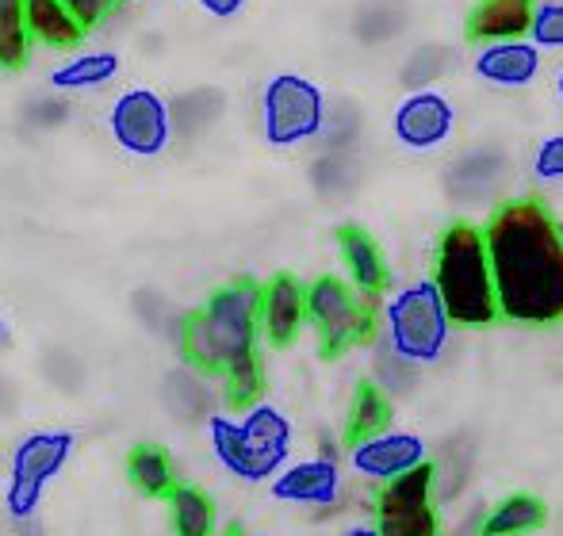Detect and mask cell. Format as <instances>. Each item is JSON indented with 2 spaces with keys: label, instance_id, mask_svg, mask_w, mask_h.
Wrapping results in <instances>:
<instances>
[{
  "label": "cell",
  "instance_id": "1",
  "mask_svg": "<svg viewBox=\"0 0 563 536\" xmlns=\"http://www.w3.org/2000/svg\"><path fill=\"white\" fill-rule=\"evenodd\" d=\"M487 254L495 272L498 311L518 326L563 322V231L560 219L533 196L506 200L490 211Z\"/></svg>",
  "mask_w": 563,
  "mask_h": 536
},
{
  "label": "cell",
  "instance_id": "2",
  "mask_svg": "<svg viewBox=\"0 0 563 536\" xmlns=\"http://www.w3.org/2000/svg\"><path fill=\"white\" fill-rule=\"evenodd\" d=\"M261 288L265 283L230 280L219 291H211L208 303L196 306L180 322V353L196 372L227 376L234 365L257 357L261 337Z\"/></svg>",
  "mask_w": 563,
  "mask_h": 536
},
{
  "label": "cell",
  "instance_id": "3",
  "mask_svg": "<svg viewBox=\"0 0 563 536\" xmlns=\"http://www.w3.org/2000/svg\"><path fill=\"white\" fill-rule=\"evenodd\" d=\"M433 283H438L441 299H445L452 326L483 330L503 319L483 226H472L460 219L441 234L438 257H433Z\"/></svg>",
  "mask_w": 563,
  "mask_h": 536
},
{
  "label": "cell",
  "instance_id": "4",
  "mask_svg": "<svg viewBox=\"0 0 563 536\" xmlns=\"http://www.w3.org/2000/svg\"><path fill=\"white\" fill-rule=\"evenodd\" d=\"M211 448L230 476L245 483H273L291 456V422L268 402L245 410L242 422L227 414L208 417Z\"/></svg>",
  "mask_w": 563,
  "mask_h": 536
},
{
  "label": "cell",
  "instance_id": "5",
  "mask_svg": "<svg viewBox=\"0 0 563 536\" xmlns=\"http://www.w3.org/2000/svg\"><path fill=\"white\" fill-rule=\"evenodd\" d=\"M449 337L452 319L433 280L407 283L384 303V342L410 365H438Z\"/></svg>",
  "mask_w": 563,
  "mask_h": 536
},
{
  "label": "cell",
  "instance_id": "6",
  "mask_svg": "<svg viewBox=\"0 0 563 536\" xmlns=\"http://www.w3.org/2000/svg\"><path fill=\"white\" fill-rule=\"evenodd\" d=\"M307 322L314 326L327 360L376 337V299L361 295L345 276H319L307 283Z\"/></svg>",
  "mask_w": 563,
  "mask_h": 536
},
{
  "label": "cell",
  "instance_id": "7",
  "mask_svg": "<svg viewBox=\"0 0 563 536\" xmlns=\"http://www.w3.org/2000/svg\"><path fill=\"white\" fill-rule=\"evenodd\" d=\"M327 127V92L299 74H276L261 92V131L276 149L303 146Z\"/></svg>",
  "mask_w": 563,
  "mask_h": 536
},
{
  "label": "cell",
  "instance_id": "8",
  "mask_svg": "<svg viewBox=\"0 0 563 536\" xmlns=\"http://www.w3.org/2000/svg\"><path fill=\"white\" fill-rule=\"evenodd\" d=\"M69 453H74V437L69 433H31L20 440V448L12 453V476H8L4 506L15 522L31 517L38 510L46 483L66 468Z\"/></svg>",
  "mask_w": 563,
  "mask_h": 536
},
{
  "label": "cell",
  "instance_id": "9",
  "mask_svg": "<svg viewBox=\"0 0 563 536\" xmlns=\"http://www.w3.org/2000/svg\"><path fill=\"white\" fill-rule=\"evenodd\" d=\"M438 464L410 471L376 494V529L384 536H441V514L433 506Z\"/></svg>",
  "mask_w": 563,
  "mask_h": 536
},
{
  "label": "cell",
  "instance_id": "10",
  "mask_svg": "<svg viewBox=\"0 0 563 536\" xmlns=\"http://www.w3.org/2000/svg\"><path fill=\"white\" fill-rule=\"evenodd\" d=\"M108 127L119 149L134 157H157L173 138V108L154 89H126L108 115Z\"/></svg>",
  "mask_w": 563,
  "mask_h": 536
},
{
  "label": "cell",
  "instance_id": "11",
  "mask_svg": "<svg viewBox=\"0 0 563 536\" xmlns=\"http://www.w3.org/2000/svg\"><path fill=\"white\" fill-rule=\"evenodd\" d=\"M430 460V448L418 433L410 429H387L376 437H364L356 445H349V468L356 471L368 483H395V479L410 476V471L426 468Z\"/></svg>",
  "mask_w": 563,
  "mask_h": 536
},
{
  "label": "cell",
  "instance_id": "12",
  "mask_svg": "<svg viewBox=\"0 0 563 536\" xmlns=\"http://www.w3.org/2000/svg\"><path fill=\"white\" fill-rule=\"evenodd\" d=\"M452 131H456V108L438 89L410 92V97L399 100V108L391 115L395 142L402 149H410V154H430V149L445 146Z\"/></svg>",
  "mask_w": 563,
  "mask_h": 536
},
{
  "label": "cell",
  "instance_id": "13",
  "mask_svg": "<svg viewBox=\"0 0 563 536\" xmlns=\"http://www.w3.org/2000/svg\"><path fill=\"white\" fill-rule=\"evenodd\" d=\"M307 322V283L291 272H276L261 288V337L276 349L291 345Z\"/></svg>",
  "mask_w": 563,
  "mask_h": 536
},
{
  "label": "cell",
  "instance_id": "14",
  "mask_svg": "<svg viewBox=\"0 0 563 536\" xmlns=\"http://www.w3.org/2000/svg\"><path fill=\"white\" fill-rule=\"evenodd\" d=\"M541 46L533 38H510V43H487L475 51L472 69L479 81L495 89H529L541 77Z\"/></svg>",
  "mask_w": 563,
  "mask_h": 536
},
{
  "label": "cell",
  "instance_id": "15",
  "mask_svg": "<svg viewBox=\"0 0 563 536\" xmlns=\"http://www.w3.org/2000/svg\"><path fill=\"white\" fill-rule=\"evenodd\" d=\"M273 499L291 502V506H334L341 499V468L334 456H314L284 468L273 479Z\"/></svg>",
  "mask_w": 563,
  "mask_h": 536
},
{
  "label": "cell",
  "instance_id": "16",
  "mask_svg": "<svg viewBox=\"0 0 563 536\" xmlns=\"http://www.w3.org/2000/svg\"><path fill=\"white\" fill-rule=\"evenodd\" d=\"M338 249H341V261H345V280L353 283L361 295L368 299H384V291L391 288V268H387V257L379 249V242L372 238L364 226L345 223L338 231Z\"/></svg>",
  "mask_w": 563,
  "mask_h": 536
},
{
  "label": "cell",
  "instance_id": "17",
  "mask_svg": "<svg viewBox=\"0 0 563 536\" xmlns=\"http://www.w3.org/2000/svg\"><path fill=\"white\" fill-rule=\"evenodd\" d=\"M537 0H479L467 15V38L487 43H510V38H529L533 27Z\"/></svg>",
  "mask_w": 563,
  "mask_h": 536
},
{
  "label": "cell",
  "instance_id": "18",
  "mask_svg": "<svg viewBox=\"0 0 563 536\" xmlns=\"http://www.w3.org/2000/svg\"><path fill=\"white\" fill-rule=\"evenodd\" d=\"M23 12H27L31 43L51 46V51H74L85 38V27L62 0H23Z\"/></svg>",
  "mask_w": 563,
  "mask_h": 536
},
{
  "label": "cell",
  "instance_id": "19",
  "mask_svg": "<svg viewBox=\"0 0 563 536\" xmlns=\"http://www.w3.org/2000/svg\"><path fill=\"white\" fill-rule=\"evenodd\" d=\"M544 522H549V506L537 494L518 491L483 517L479 536H529V533H541Z\"/></svg>",
  "mask_w": 563,
  "mask_h": 536
},
{
  "label": "cell",
  "instance_id": "20",
  "mask_svg": "<svg viewBox=\"0 0 563 536\" xmlns=\"http://www.w3.org/2000/svg\"><path fill=\"white\" fill-rule=\"evenodd\" d=\"M126 479L139 494L146 499H169L177 491V476H173V460L162 445H134L126 456Z\"/></svg>",
  "mask_w": 563,
  "mask_h": 536
},
{
  "label": "cell",
  "instance_id": "21",
  "mask_svg": "<svg viewBox=\"0 0 563 536\" xmlns=\"http://www.w3.org/2000/svg\"><path fill=\"white\" fill-rule=\"evenodd\" d=\"M119 74V54L112 51H85L74 54L69 62H62L51 74V85L62 92H81V89H100Z\"/></svg>",
  "mask_w": 563,
  "mask_h": 536
},
{
  "label": "cell",
  "instance_id": "22",
  "mask_svg": "<svg viewBox=\"0 0 563 536\" xmlns=\"http://www.w3.org/2000/svg\"><path fill=\"white\" fill-rule=\"evenodd\" d=\"M169 517L177 536H216L219 533V514L216 502L192 483H177V491L169 494Z\"/></svg>",
  "mask_w": 563,
  "mask_h": 536
},
{
  "label": "cell",
  "instance_id": "23",
  "mask_svg": "<svg viewBox=\"0 0 563 536\" xmlns=\"http://www.w3.org/2000/svg\"><path fill=\"white\" fill-rule=\"evenodd\" d=\"M391 395L379 391L372 380L356 383L353 391V406H349V422H345V433L349 440H364V437H376V433H387L391 429Z\"/></svg>",
  "mask_w": 563,
  "mask_h": 536
},
{
  "label": "cell",
  "instance_id": "24",
  "mask_svg": "<svg viewBox=\"0 0 563 536\" xmlns=\"http://www.w3.org/2000/svg\"><path fill=\"white\" fill-rule=\"evenodd\" d=\"M31 35H27V12L23 0H0V69L27 66Z\"/></svg>",
  "mask_w": 563,
  "mask_h": 536
},
{
  "label": "cell",
  "instance_id": "25",
  "mask_svg": "<svg viewBox=\"0 0 563 536\" xmlns=\"http://www.w3.org/2000/svg\"><path fill=\"white\" fill-rule=\"evenodd\" d=\"M452 66V51L449 46H418L415 54H410V62L402 66V85H407L410 92H422V89H433V81H438L441 74Z\"/></svg>",
  "mask_w": 563,
  "mask_h": 536
},
{
  "label": "cell",
  "instance_id": "26",
  "mask_svg": "<svg viewBox=\"0 0 563 536\" xmlns=\"http://www.w3.org/2000/svg\"><path fill=\"white\" fill-rule=\"evenodd\" d=\"M223 383H227V402L253 410L257 399L265 395V368H261V357H250V360H242V365H234L223 376Z\"/></svg>",
  "mask_w": 563,
  "mask_h": 536
},
{
  "label": "cell",
  "instance_id": "27",
  "mask_svg": "<svg viewBox=\"0 0 563 536\" xmlns=\"http://www.w3.org/2000/svg\"><path fill=\"white\" fill-rule=\"evenodd\" d=\"M529 38L541 51H563V0H537Z\"/></svg>",
  "mask_w": 563,
  "mask_h": 536
},
{
  "label": "cell",
  "instance_id": "28",
  "mask_svg": "<svg viewBox=\"0 0 563 536\" xmlns=\"http://www.w3.org/2000/svg\"><path fill=\"white\" fill-rule=\"evenodd\" d=\"M533 177L552 185V180H563V131L560 134H549V138L537 146L533 154Z\"/></svg>",
  "mask_w": 563,
  "mask_h": 536
},
{
  "label": "cell",
  "instance_id": "29",
  "mask_svg": "<svg viewBox=\"0 0 563 536\" xmlns=\"http://www.w3.org/2000/svg\"><path fill=\"white\" fill-rule=\"evenodd\" d=\"M62 4L74 12V20L85 27V35H89L92 27H100V23L108 20V12L115 8V0H62Z\"/></svg>",
  "mask_w": 563,
  "mask_h": 536
},
{
  "label": "cell",
  "instance_id": "30",
  "mask_svg": "<svg viewBox=\"0 0 563 536\" xmlns=\"http://www.w3.org/2000/svg\"><path fill=\"white\" fill-rule=\"evenodd\" d=\"M200 8L208 15H216V20H234L245 8V0H200Z\"/></svg>",
  "mask_w": 563,
  "mask_h": 536
},
{
  "label": "cell",
  "instance_id": "31",
  "mask_svg": "<svg viewBox=\"0 0 563 536\" xmlns=\"http://www.w3.org/2000/svg\"><path fill=\"white\" fill-rule=\"evenodd\" d=\"M341 536H384V533H379L376 525H353V529H345Z\"/></svg>",
  "mask_w": 563,
  "mask_h": 536
},
{
  "label": "cell",
  "instance_id": "32",
  "mask_svg": "<svg viewBox=\"0 0 563 536\" xmlns=\"http://www.w3.org/2000/svg\"><path fill=\"white\" fill-rule=\"evenodd\" d=\"M556 97L563 100V69H560V77H556Z\"/></svg>",
  "mask_w": 563,
  "mask_h": 536
},
{
  "label": "cell",
  "instance_id": "33",
  "mask_svg": "<svg viewBox=\"0 0 563 536\" xmlns=\"http://www.w3.org/2000/svg\"><path fill=\"white\" fill-rule=\"evenodd\" d=\"M0 337H4V322H0Z\"/></svg>",
  "mask_w": 563,
  "mask_h": 536
},
{
  "label": "cell",
  "instance_id": "34",
  "mask_svg": "<svg viewBox=\"0 0 563 536\" xmlns=\"http://www.w3.org/2000/svg\"><path fill=\"white\" fill-rule=\"evenodd\" d=\"M230 536H242V533H230Z\"/></svg>",
  "mask_w": 563,
  "mask_h": 536
},
{
  "label": "cell",
  "instance_id": "35",
  "mask_svg": "<svg viewBox=\"0 0 563 536\" xmlns=\"http://www.w3.org/2000/svg\"><path fill=\"white\" fill-rule=\"evenodd\" d=\"M560 231H563V223H560Z\"/></svg>",
  "mask_w": 563,
  "mask_h": 536
}]
</instances>
